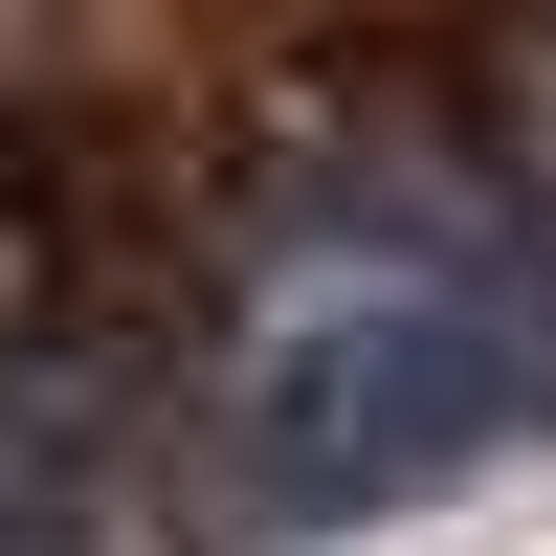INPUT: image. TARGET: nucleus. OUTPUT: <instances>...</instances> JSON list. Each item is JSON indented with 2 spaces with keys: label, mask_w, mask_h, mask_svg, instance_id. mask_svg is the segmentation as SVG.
I'll list each match as a JSON object with an SVG mask.
<instances>
[{
  "label": "nucleus",
  "mask_w": 556,
  "mask_h": 556,
  "mask_svg": "<svg viewBox=\"0 0 556 556\" xmlns=\"http://www.w3.org/2000/svg\"><path fill=\"white\" fill-rule=\"evenodd\" d=\"M534 245H556V156H534Z\"/></svg>",
  "instance_id": "nucleus-2"
},
{
  "label": "nucleus",
  "mask_w": 556,
  "mask_h": 556,
  "mask_svg": "<svg viewBox=\"0 0 556 556\" xmlns=\"http://www.w3.org/2000/svg\"><path fill=\"white\" fill-rule=\"evenodd\" d=\"M556 424V245L534 201L468 178H334L223 312V490L245 513H334V490L468 468Z\"/></svg>",
  "instance_id": "nucleus-1"
}]
</instances>
